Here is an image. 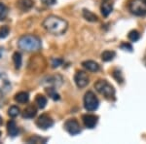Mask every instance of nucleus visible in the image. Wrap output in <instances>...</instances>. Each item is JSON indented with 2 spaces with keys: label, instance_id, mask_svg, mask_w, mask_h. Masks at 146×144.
Masks as SVG:
<instances>
[{
  "label": "nucleus",
  "instance_id": "f257e3e1",
  "mask_svg": "<svg viewBox=\"0 0 146 144\" xmlns=\"http://www.w3.org/2000/svg\"><path fill=\"white\" fill-rule=\"evenodd\" d=\"M43 27L48 32L54 35H62L67 30L68 23L65 20L56 17L49 16L43 22Z\"/></svg>",
  "mask_w": 146,
  "mask_h": 144
},
{
  "label": "nucleus",
  "instance_id": "f03ea898",
  "mask_svg": "<svg viewBox=\"0 0 146 144\" xmlns=\"http://www.w3.org/2000/svg\"><path fill=\"white\" fill-rule=\"evenodd\" d=\"M20 49L25 52H37L41 49V40L34 35H23L18 41Z\"/></svg>",
  "mask_w": 146,
  "mask_h": 144
},
{
  "label": "nucleus",
  "instance_id": "7ed1b4c3",
  "mask_svg": "<svg viewBox=\"0 0 146 144\" xmlns=\"http://www.w3.org/2000/svg\"><path fill=\"white\" fill-rule=\"evenodd\" d=\"M95 88L100 94L108 100H115V89L106 80H98L95 84Z\"/></svg>",
  "mask_w": 146,
  "mask_h": 144
},
{
  "label": "nucleus",
  "instance_id": "20e7f679",
  "mask_svg": "<svg viewBox=\"0 0 146 144\" xmlns=\"http://www.w3.org/2000/svg\"><path fill=\"white\" fill-rule=\"evenodd\" d=\"M129 10L135 16H146V0H131L129 2Z\"/></svg>",
  "mask_w": 146,
  "mask_h": 144
},
{
  "label": "nucleus",
  "instance_id": "39448f33",
  "mask_svg": "<svg viewBox=\"0 0 146 144\" xmlns=\"http://www.w3.org/2000/svg\"><path fill=\"white\" fill-rule=\"evenodd\" d=\"M100 106V101L93 92H87L84 96V107L89 112L96 111Z\"/></svg>",
  "mask_w": 146,
  "mask_h": 144
},
{
  "label": "nucleus",
  "instance_id": "423d86ee",
  "mask_svg": "<svg viewBox=\"0 0 146 144\" xmlns=\"http://www.w3.org/2000/svg\"><path fill=\"white\" fill-rule=\"evenodd\" d=\"M64 129L71 135H77L81 133V127L75 119H69L64 123Z\"/></svg>",
  "mask_w": 146,
  "mask_h": 144
},
{
  "label": "nucleus",
  "instance_id": "0eeeda50",
  "mask_svg": "<svg viewBox=\"0 0 146 144\" xmlns=\"http://www.w3.org/2000/svg\"><path fill=\"white\" fill-rule=\"evenodd\" d=\"M62 77L60 75H54V76L46 77L45 79H43L42 85L45 88H58L62 84Z\"/></svg>",
  "mask_w": 146,
  "mask_h": 144
},
{
  "label": "nucleus",
  "instance_id": "6e6552de",
  "mask_svg": "<svg viewBox=\"0 0 146 144\" xmlns=\"http://www.w3.org/2000/svg\"><path fill=\"white\" fill-rule=\"evenodd\" d=\"M36 126L41 129H48L54 126V120L48 115L43 114L36 120Z\"/></svg>",
  "mask_w": 146,
  "mask_h": 144
},
{
  "label": "nucleus",
  "instance_id": "1a4fd4ad",
  "mask_svg": "<svg viewBox=\"0 0 146 144\" xmlns=\"http://www.w3.org/2000/svg\"><path fill=\"white\" fill-rule=\"evenodd\" d=\"M74 81L78 88H85L89 84V76L84 71H77L74 76Z\"/></svg>",
  "mask_w": 146,
  "mask_h": 144
},
{
  "label": "nucleus",
  "instance_id": "9d476101",
  "mask_svg": "<svg viewBox=\"0 0 146 144\" xmlns=\"http://www.w3.org/2000/svg\"><path fill=\"white\" fill-rule=\"evenodd\" d=\"M83 123L87 129H94L98 122V117L93 114H86L82 117Z\"/></svg>",
  "mask_w": 146,
  "mask_h": 144
},
{
  "label": "nucleus",
  "instance_id": "9b49d317",
  "mask_svg": "<svg viewBox=\"0 0 146 144\" xmlns=\"http://www.w3.org/2000/svg\"><path fill=\"white\" fill-rule=\"evenodd\" d=\"M11 90L10 80L5 74H0V93L7 94Z\"/></svg>",
  "mask_w": 146,
  "mask_h": 144
},
{
  "label": "nucleus",
  "instance_id": "f8f14e48",
  "mask_svg": "<svg viewBox=\"0 0 146 144\" xmlns=\"http://www.w3.org/2000/svg\"><path fill=\"white\" fill-rule=\"evenodd\" d=\"M82 66L90 72H96L100 69V66L98 62L94 60H85L82 62Z\"/></svg>",
  "mask_w": 146,
  "mask_h": 144
},
{
  "label": "nucleus",
  "instance_id": "ddd939ff",
  "mask_svg": "<svg viewBox=\"0 0 146 144\" xmlns=\"http://www.w3.org/2000/svg\"><path fill=\"white\" fill-rule=\"evenodd\" d=\"M100 10L104 17H108L113 10V3L110 0H103L102 4H101V7H100Z\"/></svg>",
  "mask_w": 146,
  "mask_h": 144
},
{
  "label": "nucleus",
  "instance_id": "4468645a",
  "mask_svg": "<svg viewBox=\"0 0 146 144\" xmlns=\"http://www.w3.org/2000/svg\"><path fill=\"white\" fill-rule=\"evenodd\" d=\"M7 131H8L9 135L12 136V137H15L19 134V129L14 120H10L7 123Z\"/></svg>",
  "mask_w": 146,
  "mask_h": 144
},
{
  "label": "nucleus",
  "instance_id": "2eb2a0df",
  "mask_svg": "<svg viewBox=\"0 0 146 144\" xmlns=\"http://www.w3.org/2000/svg\"><path fill=\"white\" fill-rule=\"evenodd\" d=\"M37 114V109L34 105H29L23 110V117L25 119H33Z\"/></svg>",
  "mask_w": 146,
  "mask_h": 144
},
{
  "label": "nucleus",
  "instance_id": "dca6fc26",
  "mask_svg": "<svg viewBox=\"0 0 146 144\" xmlns=\"http://www.w3.org/2000/svg\"><path fill=\"white\" fill-rule=\"evenodd\" d=\"M17 6L22 11H28L33 7V1L32 0H18Z\"/></svg>",
  "mask_w": 146,
  "mask_h": 144
},
{
  "label": "nucleus",
  "instance_id": "f3484780",
  "mask_svg": "<svg viewBox=\"0 0 146 144\" xmlns=\"http://www.w3.org/2000/svg\"><path fill=\"white\" fill-rule=\"evenodd\" d=\"M15 100L19 103H27L29 100V94L27 92H20L15 96Z\"/></svg>",
  "mask_w": 146,
  "mask_h": 144
},
{
  "label": "nucleus",
  "instance_id": "a211bd4d",
  "mask_svg": "<svg viewBox=\"0 0 146 144\" xmlns=\"http://www.w3.org/2000/svg\"><path fill=\"white\" fill-rule=\"evenodd\" d=\"M83 17L86 21L91 23H96L98 21V16L95 15L93 12H91L90 10H87V9H84L83 10Z\"/></svg>",
  "mask_w": 146,
  "mask_h": 144
},
{
  "label": "nucleus",
  "instance_id": "6ab92c4d",
  "mask_svg": "<svg viewBox=\"0 0 146 144\" xmlns=\"http://www.w3.org/2000/svg\"><path fill=\"white\" fill-rule=\"evenodd\" d=\"M116 56V53L114 51H104L102 54H101V60L103 61H110L112 60H114V58Z\"/></svg>",
  "mask_w": 146,
  "mask_h": 144
},
{
  "label": "nucleus",
  "instance_id": "aec40b11",
  "mask_svg": "<svg viewBox=\"0 0 146 144\" xmlns=\"http://www.w3.org/2000/svg\"><path fill=\"white\" fill-rule=\"evenodd\" d=\"M47 141H48V138H43V137H41V136H39V135H32L31 137L27 139V143H35V144L46 143Z\"/></svg>",
  "mask_w": 146,
  "mask_h": 144
},
{
  "label": "nucleus",
  "instance_id": "412c9836",
  "mask_svg": "<svg viewBox=\"0 0 146 144\" xmlns=\"http://www.w3.org/2000/svg\"><path fill=\"white\" fill-rule=\"evenodd\" d=\"M44 60L43 58H42V56H35L34 58H32L31 61H33V63L32 64H30L29 63V67H32V71H35L36 70V67H38V71H40L41 69V61Z\"/></svg>",
  "mask_w": 146,
  "mask_h": 144
},
{
  "label": "nucleus",
  "instance_id": "4be33fe9",
  "mask_svg": "<svg viewBox=\"0 0 146 144\" xmlns=\"http://www.w3.org/2000/svg\"><path fill=\"white\" fill-rule=\"evenodd\" d=\"M35 102H36L37 106L41 109H43L47 104V98L46 96H42V94H37L36 98H35Z\"/></svg>",
  "mask_w": 146,
  "mask_h": 144
},
{
  "label": "nucleus",
  "instance_id": "5701e85b",
  "mask_svg": "<svg viewBox=\"0 0 146 144\" xmlns=\"http://www.w3.org/2000/svg\"><path fill=\"white\" fill-rule=\"evenodd\" d=\"M13 60H14V63H15V67L17 68V69L21 68V66H22V63H23V60H22V55H21L19 52L14 53Z\"/></svg>",
  "mask_w": 146,
  "mask_h": 144
},
{
  "label": "nucleus",
  "instance_id": "b1692460",
  "mask_svg": "<svg viewBox=\"0 0 146 144\" xmlns=\"http://www.w3.org/2000/svg\"><path fill=\"white\" fill-rule=\"evenodd\" d=\"M128 37L131 42H136L139 40L140 34L137 30H131V31H129V33L128 34Z\"/></svg>",
  "mask_w": 146,
  "mask_h": 144
},
{
  "label": "nucleus",
  "instance_id": "393cba45",
  "mask_svg": "<svg viewBox=\"0 0 146 144\" xmlns=\"http://www.w3.org/2000/svg\"><path fill=\"white\" fill-rule=\"evenodd\" d=\"M46 92L48 93L49 96H51L54 100H60V94L56 93L55 88H46Z\"/></svg>",
  "mask_w": 146,
  "mask_h": 144
},
{
  "label": "nucleus",
  "instance_id": "a878e982",
  "mask_svg": "<svg viewBox=\"0 0 146 144\" xmlns=\"http://www.w3.org/2000/svg\"><path fill=\"white\" fill-rule=\"evenodd\" d=\"M20 114V109H19V107H17V106H11L10 108H9L8 110V115L12 118H15L17 117L18 115Z\"/></svg>",
  "mask_w": 146,
  "mask_h": 144
},
{
  "label": "nucleus",
  "instance_id": "bb28decb",
  "mask_svg": "<svg viewBox=\"0 0 146 144\" xmlns=\"http://www.w3.org/2000/svg\"><path fill=\"white\" fill-rule=\"evenodd\" d=\"M7 14H8V9L4 4L0 3V21L5 20L7 17Z\"/></svg>",
  "mask_w": 146,
  "mask_h": 144
},
{
  "label": "nucleus",
  "instance_id": "cd10ccee",
  "mask_svg": "<svg viewBox=\"0 0 146 144\" xmlns=\"http://www.w3.org/2000/svg\"><path fill=\"white\" fill-rule=\"evenodd\" d=\"M9 32H10V29H9L8 27L4 25V27H0V39H4L8 36Z\"/></svg>",
  "mask_w": 146,
  "mask_h": 144
},
{
  "label": "nucleus",
  "instance_id": "c85d7f7f",
  "mask_svg": "<svg viewBox=\"0 0 146 144\" xmlns=\"http://www.w3.org/2000/svg\"><path fill=\"white\" fill-rule=\"evenodd\" d=\"M62 62H63V60H62V58H52V60H51V65H52V67L53 68H56V67H58V66H60V65L62 64Z\"/></svg>",
  "mask_w": 146,
  "mask_h": 144
},
{
  "label": "nucleus",
  "instance_id": "c756f323",
  "mask_svg": "<svg viewBox=\"0 0 146 144\" xmlns=\"http://www.w3.org/2000/svg\"><path fill=\"white\" fill-rule=\"evenodd\" d=\"M113 77L117 80L118 83H123L124 78H123V76H122L121 71H119V70H114V72H113Z\"/></svg>",
  "mask_w": 146,
  "mask_h": 144
},
{
  "label": "nucleus",
  "instance_id": "7c9ffc66",
  "mask_svg": "<svg viewBox=\"0 0 146 144\" xmlns=\"http://www.w3.org/2000/svg\"><path fill=\"white\" fill-rule=\"evenodd\" d=\"M120 48L122 49V50L124 51H128V52H133V46H131L129 43H127V42H125V43H122L121 46H120Z\"/></svg>",
  "mask_w": 146,
  "mask_h": 144
},
{
  "label": "nucleus",
  "instance_id": "2f4dec72",
  "mask_svg": "<svg viewBox=\"0 0 146 144\" xmlns=\"http://www.w3.org/2000/svg\"><path fill=\"white\" fill-rule=\"evenodd\" d=\"M45 5H48V6H52L54 4L56 3V0H41Z\"/></svg>",
  "mask_w": 146,
  "mask_h": 144
},
{
  "label": "nucleus",
  "instance_id": "473e14b6",
  "mask_svg": "<svg viewBox=\"0 0 146 144\" xmlns=\"http://www.w3.org/2000/svg\"><path fill=\"white\" fill-rule=\"evenodd\" d=\"M2 54H3V48L0 47V58H2Z\"/></svg>",
  "mask_w": 146,
  "mask_h": 144
},
{
  "label": "nucleus",
  "instance_id": "72a5a7b5",
  "mask_svg": "<svg viewBox=\"0 0 146 144\" xmlns=\"http://www.w3.org/2000/svg\"><path fill=\"white\" fill-rule=\"evenodd\" d=\"M2 123H3V121H2V117L0 116V125H2Z\"/></svg>",
  "mask_w": 146,
  "mask_h": 144
},
{
  "label": "nucleus",
  "instance_id": "f704fd0d",
  "mask_svg": "<svg viewBox=\"0 0 146 144\" xmlns=\"http://www.w3.org/2000/svg\"><path fill=\"white\" fill-rule=\"evenodd\" d=\"M0 135H1V131H0Z\"/></svg>",
  "mask_w": 146,
  "mask_h": 144
}]
</instances>
